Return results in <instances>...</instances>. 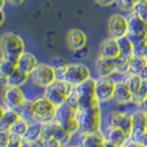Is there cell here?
I'll list each match as a JSON object with an SVG mask.
<instances>
[{"label": "cell", "mask_w": 147, "mask_h": 147, "mask_svg": "<svg viewBox=\"0 0 147 147\" xmlns=\"http://www.w3.org/2000/svg\"><path fill=\"white\" fill-rule=\"evenodd\" d=\"M76 121L79 131L83 134H88L101 131V109L100 104L87 109L76 110Z\"/></svg>", "instance_id": "1"}, {"label": "cell", "mask_w": 147, "mask_h": 147, "mask_svg": "<svg viewBox=\"0 0 147 147\" xmlns=\"http://www.w3.org/2000/svg\"><path fill=\"white\" fill-rule=\"evenodd\" d=\"M2 57L16 63L25 52V43L21 37L15 32H6L0 41Z\"/></svg>", "instance_id": "2"}, {"label": "cell", "mask_w": 147, "mask_h": 147, "mask_svg": "<svg viewBox=\"0 0 147 147\" xmlns=\"http://www.w3.org/2000/svg\"><path fill=\"white\" fill-rule=\"evenodd\" d=\"M75 89V86L65 80H55L52 84L46 86L43 95L56 107L66 101L68 96Z\"/></svg>", "instance_id": "3"}, {"label": "cell", "mask_w": 147, "mask_h": 147, "mask_svg": "<svg viewBox=\"0 0 147 147\" xmlns=\"http://www.w3.org/2000/svg\"><path fill=\"white\" fill-rule=\"evenodd\" d=\"M76 110L77 109L72 108L70 105L64 102L56 107L54 119L60 125L73 134L76 131H79V127L76 121Z\"/></svg>", "instance_id": "4"}, {"label": "cell", "mask_w": 147, "mask_h": 147, "mask_svg": "<svg viewBox=\"0 0 147 147\" xmlns=\"http://www.w3.org/2000/svg\"><path fill=\"white\" fill-rule=\"evenodd\" d=\"M75 88L79 96V109H87L100 104L96 96V79H89L81 83Z\"/></svg>", "instance_id": "5"}, {"label": "cell", "mask_w": 147, "mask_h": 147, "mask_svg": "<svg viewBox=\"0 0 147 147\" xmlns=\"http://www.w3.org/2000/svg\"><path fill=\"white\" fill-rule=\"evenodd\" d=\"M127 37L132 41V43L147 40V22L133 11L129 13V15L127 16Z\"/></svg>", "instance_id": "6"}, {"label": "cell", "mask_w": 147, "mask_h": 147, "mask_svg": "<svg viewBox=\"0 0 147 147\" xmlns=\"http://www.w3.org/2000/svg\"><path fill=\"white\" fill-rule=\"evenodd\" d=\"M35 119L41 123L54 121L56 113V106L46 98L44 95L37 96L34 99Z\"/></svg>", "instance_id": "7"}, {"label": "cell", "mask_w": 147, "mask_h": 147, "mask_svg": "<svg viewBox=\"0 0 147 147\" xmlns=\"http://www.w3.org/2000/svg\"><path fill=\"white\" fill-rule=\"evenodd\" d=\"M73 133L66 131L63 127L55 121L43 123L42 130H41V138L40 140L48 139V138H54L58 140L63 146H66V144L71 140Z\"/></svg>", "instance_id": "8"}, {"label": "cell", "mask_w": 147, "mask_h": 147, "mask_svg": "<svg viewBox=\"0 0 147 147\" xmlns=\"http://www.w3.org/2000/svg\"><path fill=\"white\" fill-rule=\"evenodd\" d=\"M30 78L35 86L42 88H45L56 80L54 68L51 64L46 63H39L30 74Z\"/></svg>", "instance_id": "9"}, {"label": "cell", "mask_w": 147, "mask_h": 147, "mask_svg": "<svg viewBox=\"0 0 147 147\" xmlns=\"http://www.w3.org/2000/svg\"><path fill=\"white\" fill-rule=\"evenodd\" d=\"M26 99L24 92L20 86L7 85L2 88V100L6 108L17 110Z\"/></svg>", "instance_id": "10"}, {"label": "cell", "mask_w": 147, "mask_h": 147, "mask_svg": "<svg viewBox=\"0 0 147 147\" xmlns=\"http://www.w3.org/2000/svg\"><path fill=\"white\" fill-rule=\"evenodd\" d=\"M91 77L89 68L80 63H69L66 68L64 80L70 83L74 86H76Z\"/></svg>", "instance_id": "11"}, {"label": "cell", "mask_w": 147, "mask_h": 147, "mask_svg": "<svg viewBox=\"0 0 147 147\" xmlns=\"http://www.w3.org/2000/svg\"><path fill=\"white\" fill-rule=\"evenodd\" d=\"M116 81L111 76H99L96 79V96L98 102L105 103L113 98Z\"/></svg>", "instance_id": "12"}, {"label": "cell", "mask_w": 147, "mask_h": 147, "mask_svg": "<svg viewBox=\"0 0 147 147\" xmlns=\"http://www.w3.org/2000/svg\"><path fill=\"white\" fill-rule=\"evenodd\" d=\"M108 126L117 127L123 131L126 134L130 137L132 131V121L131 114H127L124 112L113 110L110 111L106 118Z\"/></svg>", "instance_id": "13"}, {"label": "cell", "mask_w": 147, "mask_h": 147, "mask_svg": "<svg viewBox=\"0 0 147 147\" xmlns=\"http://www.w3.org/2000/svg\"><path fill=\"white\" fill-rule=\"evenodd\" d=\"M109 31L111 37L115 39L121 38L128 33V20L127 17L119 14L111 16L109 21Z\"/></svg>", "instance_id": "14"}, {"label": "cell", "mask_w": 147, "mask_h": 147, "mask_svg": "<svg viewBox=\"0 0 147 147\" xmlns=\"http://www.w3.org/2000/svg\"><path fill=\"white\" fill-rule=\"evenodd\" d=\"M103 133L106 140L110 142L117 147L125 146L129 142V141H130V137L123 131H121V129L117 127L107 126Z\"/></svg>", "instance_id": "15"}, {"label": "cell", "mask_w": 147, "mask_h": 147, "mask_svg": "<svg viewBox=\"0 0 147 147\" xmlns=\"http://www.w3.org/2000/svg\"><path fill=\"white\" fill-rule=\"evenodd\" d=\"M95 67L99 76H111L116 73L115 58H108L99 55L96 61Z\"/></svg>", "instance_id": "16"}, {"label": "cell", "mask_w": 147, "mask_h": 147, "mask_svg": "<svg viewBox=\"0 0 147 147\" xmlns=\"http://www.w3.org/2000/svg\"><path fill=\"white\" fill-rule=\"evenodd\" d=\"M86 35L84 31L80 30L74 29L68 32L66 37V42L69 48L73 51H76L84 48L86 44Z\"/></svg>", "instance_id": "17"}, {"label": "cell", "mask_w": 147, "mask_h": 147, "mask_svg": "<svg viewBox=\"0 0 147 147\" xmlns=\"http://www.w3.org/2000/svg\"><path fill=\"white\" fill-rule=\"evenodd\" d=\"M112 99L116 101L118 104L131 103L132 93L129 89V87L121 80L116 82Z\"/></svg>", "instance_id": "18"}, {"label": "cell", "mask_w": 147, "mask_h": 147, "mask_svg": "<svg viewBox=\"0 0 147 147\" xmlns=\"http://www.w3.org/2000/svg\"><path fill=\"white\" fill-rule=\"evenodd\" d=\"M106 138L104 133L98 131L88 134H83L81 133L80 146L82 147H104V142Z\"/></svg>", "instance_id": "19"}, {"label": "cell", "mask_w": 147, "mask_h": 147, "mask_svg": "<svg viewBox=\"0 0 147 147\" xmlns=\"http://www.w3.org/2000/svg\"><path fill=\"white\" fill-rule=\"evenodd\" d=\"M99 55L108 58H116L119 55V49L117 39L108 38L104 40L99 45Z\"/></svg>", "instance_id": "20"}, {"label": "cell", "mask_w": 147, "mask_h": 147, "mask_svg": "<svg viewBox=\"0 0 147 147\" xmlns=\"http://www.w3.org/2000/svg\"><path fill=\"white\" fill-rule=\"evenodd\" d=\"M38 64L39 63H38V61H37V58L35 57V55L28 52L23 53L17 62L18 68L21 69L22 71L30 74V75L34 71V69L38 66Z\"/></svg>", "instance_id": "21"}, {"label": "cell", "mask_w": 147, "mask_h": 147, "mask_svg": "<svg viewBox=\"0 0 147 147\" xmlns=\"http://www.w3.org/2000/svg\"><path fill=\"white\" fill-rule=\"evenodd\" d=\"M20 119L18 111L15 109H8L6 107L1 108V117H0V129L9 130L13 123Z\"/></svg>", "instance_id": "22"}, {"label": "cell", "mask_w": 147, "mask_h": 147, "mask_svg": "<svg viewBox=\"0 0 147 147\" xmlns=\"http://www.w3.org/2000/svg\"><path fill=\"white\" fill-rule=\"evenodd\" d=\"M17 111L21 119L26 121L28 123L35 121V106L33 99H26L20 107L17 109Z\"/></svg>", "instance_id": "23"}, {"label": "cell", "mask_w": 147, "mask_h": 147, "mask_svg": "<svg viewBox=\"0 0 147 147\" xmlns=\"http://www.w3.org/2000/svg\"><path fill=\"white\" fill-rule=\"evenodd\" d=\"M30 77V74L22 71L21 69L17 67L16 70L14 71L10 76H7V85H10V86L22 87L28 82Z\"/></svg>", "instance_id": "24"}, {"label": "cell", "mask_w": 147, "mask_h": 147, "mask_svg": "<svg viewBox=\"0 0 147 147\" xmlns=\"http://www.w3.org/2000/svg\"><path fill=\"white\" fill-rule=\"evenodd\" d=\"M42 126H43V123L37 121L29 123V126H28V129L23 138H25L27 140H30V141H37V142L40 141Z\"/></svg>", "instance_id": "25"}, {"label": "cell", "mask_w": 147, "mask_h": 147, "mask_svg": "<svg viewBox=\"0 0 147 147\" xmlns=\"http://www.w3.org/2000/svg\"><path fill=\"white\" fill-rule=\"evenodd\" d=\"M121 81L129 87V89L131 90V92L133 95L139 90L144 80H142V78L140 76L128 73L126 75L122 76Z\"/></svg>", "instance_id": "26"}, {"label": "cell", "mask_w": 147, "mask_h": 147, "mask_svg": "<svg viewBox=\"0 0 147 147\" xmlns=\"http://www.w3.org/2000/svg\"><path fill=\"white\" fill-rule=\"evenodd\" d=\"M147 66L146 57L138 56V55H132L130 61V66H129V73L133 75L140 76L142 71Z\"/></svg>", "instance_id": "27"}, {"label": "cell", "mask_w": 147, "mask_h": 147, "mask_svg": "<svg viewBox=\"0 0 147 147\" xmlns=\"http://www.w3.org/2000/svg\"><path fill=\"white\" fill-rule=\"evenodd\" d=\"M117 42L119 49V54L124 56L131 57L133 55V43L132 41L128 38L127 35L122 36L117 39Z\"/></svg>", "instance_id": "28"}, {"label": "cell", "mask_w": 147, "mask_h": 147, "mask_svg": "<svg viewBox=\"0 0 147 147\" xmlns=\"http://www.w3.org/2000/svg\"><path fill=\"white\" fill-rule=\"evenodd\" d=\"M132 129H144L146 130L147 125V114L140 109L131 114Z\"/></svg>", "instance_id": "29"}, {"label": "cell", "mask_w": 147, "mask_h": 147, "mask_svg": "<svg viewBox=\"0 0 147 147\" xmlns=\"http://www.w3.org/2000/svg\"><path fill=\"white\" fill-rule=\"evenodd\" d=\"M131 57L124 56L119 54L115 58V65H116V73L124 76L129 73V66H130Z\"/></svg>", "instance_id": "30"}, {"label": "cell", "mask_w": 147, "mask_h": 147, "mask_svg": "<svg viewBox=\"0 0 147 147\" xmlns=\"http://www.w3.org/2000/svg\"><path fill=\"white\" fill-rule=\"evenodd\" d=\"M17 67L18 66L16 63L2 57L1 61H0V77L7 78L8 76H10L16 70Z\"/></svg>", "instance_id": "31"}, {"label": "cell", "mask_w": 147, "mask_h": 147, "mask_svg": "<svg viewBox=\"0 0 147 147\" xmlns=\"http://www.w3.org/2000/svg\"><path fill=\"white\" fill-rule=\"evenodd\" d=\"M28 126H29V123L20 118L15 123L12 124L8 131H10V133H15V134H18L23 137L28 129Z\"/></svg>", "instance_id": "32"}, {"label": "cell", "mask_w": 147, "mask_h": 147, "mask_svg": "<svg viewBox=\"0 0 147 147\" xmlns=\"http://www.w3.org/2000/svg\"><path fill=\"white\" fill-rule=\"evenodd\" d=\"M147 98V81L144 80L141 87L136 93L132 95V101L131 103L139 105L142 101H144Z\"/></svg>", "instance_id": "33"}, {"label": "cell", "mask_w": 147, "mask_h": 147, "mask_svg": "<svg viewBox=\"0 0 147 147\" xmlns=\"http://www.w3.org/2000/svg\"><path fill=\"white\" fill-rule=\"evenodd\" d=\"M132 11L135 12L141 18L147 22V0L137 1Z\"/></svg>", "instance_id": "34"}, {"label": "cell", "mask_w": 147, "mask_h": 147, "mask_svg": "<svg viewBox=\"0 0 147 147\" xmlns=\"http://www.w3.org/2000/svg\"><path fill=\"white\" fill-rule=\"evenodd\" d=\"M146 133L147 131L144 130V129H132L130 136V141L142 144H144V138L146 136Z\"/></svg>", "instance_id": "35"}, {"label": "cell", "mask_w": 147, "mask_h": 147, "mask_svg": "<svg viewBox=\"0 0 147 147\" xmlns=\"http://www.w3.org/2000/svg\"><path fill=\"white\" fill-rule=\"evenodd\" d=\"M133 55L142 57L147 56V40L133 43Z\"/></svg>", "instance_id": "36"}, {"label": "cell", "mask_w": 147, "mask_h": 147, "mask_svg": "<svg viewBox=\"0 0 147 147\" xmlns=\"http://www.w3.org/2000/svg\"><path fill=\"white\" fill-rule=\"evenodd\" d=\"M138 0H117V5L124 11L131 12Z\"/></svg>", "instance_id": "37"}, {"label": "cell", "mask_w": 147, "mask_h": 147, "mask_svg": "<svg viewBox=\"0 0 147 147\" xmlns=\"http://www.w3.org/2000/svg\"><path fill=\"white\" fill-rule=\"evenodd\" d=\"M65 102L68 105H70L71 107L74 109H79V96H78L76 88L74 89L70 93V95L68 96V98H67Z\"/></svg>", "instance_id": "38"}, {"label": "cell", "mask_w": 147, "mask_h": 147, "mask_svg": "<svg viewBox=\"0 0 147 147\" xmlns=\"http://www.w3.org/2000/svg\"><path fill=\"white\" fill-rule=\"evenodd\" d=\"M9 139H10V131L8 130L0 129V147H7Z\"/></svg>", "instance_id": "39"}, {"label": "cell", "mask_w": 147, "mask_h": 147, "mask_svg": "<svg viewBox=\"0 0 147 147\" xmlns=\"http://www.w3.org/2000/svg\"><path fill=\"white\" fill-rule=\"evenodd\" d=\"M40 144L42 147H63V144L58 140L54 138H48V139L40 140Z\"/></svg>", "instance_id": "40"}, {"label": "cell", "mask_w": 147, "mask_h": 147, "mask_svg": "<svg viewBox=\"0 0 147 147\" xmlns=\"http://www.w3.org/2000/svg\"><path fill=\"white\" fill-rule=\"evenodd\" d=\"M23 137L15 134V133H10V139H9V142L7 147H20L21 141Z\"/></svg>", "instance_id": "41"}, {"label": "cell", "mask_w": 147, "mask_h": 147, "mask_svg": "<svg viewBox=\"0 0 147 147\" xmlns=\"http://www.w3.org/2000/svg\"><path fill=\"white\" fill-rule=\"evenodd\" d=\"M67 66H59V67L54 68L55 76H56L57 80H64V76H65Z\"/></svg>", "instance_id": "42"}, {"label": "cell", "mask_w": 147, "mask_h": 147, "mask_svg": "<svg viewBox=\"0 0 147 147\" xmlns=\"http://www.w3.org/2000/svg\"><path fill=\"white\" fill-rule=\"evenodd\" d=\"M20 147H42V145L37 141H30V140H27L25 138H23L21 141Z\"/></svg>", "instance_id": "43"}, {"label": "cell", "mask_w": 147, "mask_h": 147, "mask_svg": "<svg viewBox=\"0 0 147 147\" xmlns=\"http://www.w3.org/2000/svg\"><path fill=\"white\" fill-rule=\"evenodd\" d=\"M68 63L66 60H64L63 58L61 57H57V58H54L52 63H51V65H52L53 68H56L59 66H67L68 65Z\"/></svg>", "instance_id": "44"}, {"label": "cell", "mask_w": 147, "mask_h": 147, "mask_svg": "<svg viewBox=\"0 0 147 147\" xmlns=\"http://www.w3.org/2000/svg\"><path fill=\"white\" fill-rule=\"evenodd\" d=\"M99 5L104 7H108V6H111L114 3H117V0H96Z\"/></svg>", "instance_id": "45"}, {"label": "cell", "mask_w": 147, "mask_h": 147, "mask_svg": "<svg viewBox=\"0 0 147 147\" xmlns=\"http://www.w3.org/2000/svg\"><path fill=\"white\" fill-rule=\"evenodd\" d=\"M138 107H139V109L141 110H142L144 113L147 114V98L144 100V101H142V102L138 105Z\"/></svg>", "instance_id": "46"}, {"label": "cell", "mask_w": 147, "mask_h": 147, "mask_svg": "<svg viewBox=\"0 0 147 147\" xmlns=\"http://www.w3.org/2000/svg\"><path fill=\"white\" fill-rule=\"evenodd\" d=\"M126 147H147L144 144H137V142H133L129 141V142L126 144Z\"/></svg>", "instance_id": "47"}, {"label": "cell", "mask_w": 147, "mask_h": 147, "mask_svg": "<svg viewBox=\"0 0 147 147\" xmlns=\"http://www.w3.org/2000/svg\"><path fill=\"white\" fill-rule=\"evenodd\" d=\"M104 147H117V146H116V145H114L113 144H111L110 142H109V141L106 140L105 142H104Z\"/></svg>", "instance_id": "48"}, {"label": "cell", "mask_w": 147, "mask_h": 147, "mask_svg": "<svg viewBox=\"0 0 147 147\" xmlns=\"http://www.w3.org/2000/svg\"><path fill=\"white\" fill-rule=\"evenodd\" d=\"M9 1H10V3H12L13 5H20L23 3L24 0H9Z\"/></svg>", "instance_id": "49"}, {"label": "cell", "mask_w": 147, "mask_h": 147, "mask_svg": "<svg viewBox=\"0 0 147 147\" xmlns=\"http://www.w3.org/2000/svg\"><path fill=\"white\" fill-rule=\"evenodd\" d=\"M0 13H1V22H0V24H3L4 23V21H5V13H4V11H3V9H1V10H0Z\"/></svg>", "instance_id": "50"}, {"label": "cell", "mask_w": 147, "mask_h": 147, "mask_svg": "<svg viewBox=\"0 0 147 147\" xmlns=\"http://www.w3.org/2000/svg\"><path fill=\"white\" fill-rule=\"evenodd\" d=\"M5 4H6V0H1V6H0V7H1V9H3Z\"/></svg>", "instance_id": "51"}, {"label": "cell", "mask_w": 147, "mask_h": 147, "mask_svg": "<svg viewBox=\"0 0 147 147\" xmlns=\"http://www.w3.org/2000/svg\"><path fill=\"white\" fill-rule=\"evenodd\" d=\"M63 147H80V145H78V146H63Z\"/></svg>", "instance_id": "52"}, {"label": "cell", "mask_w": 147, "mask_h": 147, "mask_svg": "<svg viewBox=\"0 0 147 147\" xmlns=\"http://www.w3.org/2000/svg\"><path fill=\"white\" fill-rule=\"evenodd\" d=\"M121 147H126V145L125 146H121Z\"/></svg>", "instance_id": "53"}, {"label": "cell", "mask_w": 147, "mask_h": 147, "mask_svg": "<svg viewBox=\"0 0 147 147\" xmlns=\"http://www.w3.org/2000/svg\"><path fill=\"white\" fill-rule=\"evenodd\" d=\"M146 60H147V56H146Z\"/></svg>", "instance_id": "54"}, {"label": "cell", "mask_w": 147, "mask_h": 147, "mask_svg": "<svg viewBox=\"0 0 147 147\" xmlns=\"http://www.w3.org/2000/svg\"><path fill=\"white\" fill-rule=\"evenodd\" d=\"M145 81H147V79H146V80H145Z\"/></svg>", "instance_id": "55"}, {"label": "cell", "mask_w": 147, "mask_h": 147, "mask_svg": "<svg viewBox=\"0 0 147 147\" xmlns=\"http://www.w3.org/2000/svg\"><path fill=\"white\" fill-rule=\"evenodd\" d=\"M80 147H82V146H80Z\"/></svg>", "instance_id": "56"}, {"label": "cell", "mask_w": 147, "mask_h": 147, "mask_svg": "<svg viewBox=\"0 0 147 147\" xmlns=\"http://www.w3.org/2000/svg\"><path fill=\"white\" fill-rule=\"evenodd\" d=\"M138 1H139V0H138Z\"/></svg>", "instance_id": "57"}]
</instances>
